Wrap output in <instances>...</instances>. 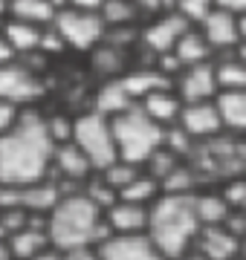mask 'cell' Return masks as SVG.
<instances>
[{
	"label": "cell",
	"mask_w": 246,
	"mask_h": 260,
	"mask_svg": "<svg viewBox=\"0 0 246 260\" xmlns=\"http://www.w3.org/2000/svg\"><path fill=\"white\" fill-rule=\"evenodd\" d=\"M128 107H133L131 95L125 93V87L119 78H110V81H99L93 90V104H90V110L102 113L107 119H113L119 113H125Z\"/></svg>",
	"instance_id": "21"
},
{
	"label": "cell",
	"mask_w": 246,
	"mask_h": 260,
	"mask_svg": "<svg viewBox=\"0 0 246 260\" xmlns=\"http://www.w3.org/2000/svg\"><path fill=\"white\" fill-rule=\"evenodd\" d=\"M12 61H18V52L12 49V44L6 41V38L0 35V67H3V64H12Z\"/></svg>",
	"instance_id": "39"
},
{
	"label": "cell",
	"mask_w": 246,
	"mask_h": 260,
	"mask_svg": "<svg viewBox=\"0 0 246 260\" xmlns=\"http://www.w3.org/2000/svg\"><path fill=\"white\" fill-rule=\"evenodd\" d=\"M157 197H160V182L153 177H148V174H139L133 182H128L119 191V200H125V203H139V205H151Z\"/></svg>",
	"instance_id": "29"
},
{
	"label": "cell",
	"mask_w": 246,
	"mask_h": 260,
	"mask_svg": "<svg viewBox=\"0 0 246 260\" xmlns=\"http://www.w3.org/2000/svg\"><path fill=\"white\" fill-rule=\"evenodd\" d=\"M58 12L52 9L49 0H12L9 3V18L32 23V26H49Z\"/></svg>",
	"instance_id": "25"
},
{
	"label": "cell",
	"mask_w": 246,
	"mask_h": 260,
	"mask_svg": "<svg viewBox=\"0 0 246 260\" xmlns=\"http://www.w3.org/2000/svg\"><path fill=\"white\" fill-rule=\"evenodd\" d=\"M73 142L90 159V165H93L96 174L104 171L107 165H113L116 159H119L110 119L102 116V113H96V110H84V113H78V116H73Z\"/></svg>",
	"instance_id": "6"
},
{
	"label": "cell",
	"mask_w": 246,
	"mask_h": 260,
	"mask_svg": "<svg viewBox=\"0 0 246 260\" xmlns=\"http://www.w3.org/2000/svg\"><path fill=\"white\" fill-rule=\"evenodd\" d=\"M49 26L55 29V35L64 41L67 52H93L104 41V20L96 12H81V9H61L52 18Z\"/></svg>",
	"instance_id": "7"
},
{
	"label": "cell",
	"mask_w": 246,
	"mask_h": 260,
	"mask_svg": "<svg viewBox=\"0 0 246 260\" xmlns=\"http://www.w3.org/2000/svg\"><path fill=\"white\" fill-rule=\"evenodd\" d=\"M52 139L44 124V110L23 107L20 121L0 136V188H26L49 177Z\"/></svg>",
	"instance_id": "1"
},
{
	"label": "cell",
	"mask_w": 246,
	"mask_h": 260,
	"mask_svg": "<svg viewBox=\"0 0 246 260\" xmlns=\"http://www.w3.org/2000/svg\"><path fill=\"white\" fill-rule=\"evenodd\" d=\"M64 257V251H58L55 246H47L44 251H38L35 257H29V260H61Z\"/></svg>",
	"instance_id": "40"
},
{
	"label": "cell",
	"mask_w": 246,
	"mask_h": 260,
	"mask_svg": "<svg viewBox=\"0 0 246 260\" xmlns=\"http://www.w3.org/2000/svg\"><path fill=\"white\" fill-rule=\"evenodd\" d=\"M211 9V0H177V12H182L191 23H197Z\"/></svg>",
	"instance_id": "34"
},
{
	"label": "cell",
	"mask_w": 246,
	"mask_h": 260,
	"mask_svg": "<svg viewBox=\"0 0 246 260\" xmlns=\"http://www.w3.org/2000/svg\"><path fill=\"white\" fill-rule=\"evenodd\" d=\"M211 67H214V78H218V90H246V64L232 52H223V55L211 58Z\"/></svg>",
	"instance_id": "24"
},
{
	"label": "cell",
	"mask_w": 246,
	"mask_h": 260,
	"mask_svg": "<svg viewBox=\"0 0 246 260\" xmlns=\"http://www.w3.org/2000/svg\"><path fill=\"white\" fill-rule=\"evenodd\" d=\"M237 38H240V44L246 41V12L237 15Z\"/></svg>",
	"instance_id": "41"
},
{
	"label": "cell",
	"mask_w": 246,
	"mask_h": 260,
	"mask_svg": "<svg viewBox=\"0 0 246 260\" xmlns=\"http://www.w3.org/2000/svg\"><path fill=\"white\" fill-rule=\"evenodd\" d=\"M194 185H197V171L180 162L160 179V194H194Z\"/></svg>",
	"instance_id": "30"
},
{
	"label": "cell",
	"mask_w": 246,
	"mask_h": 260,
	"mask_svg": "<svg viewBox=\"0 0 246 260\" xmlns=\"http://www.w3.org/2000/svg\"><path fill=\"white\" fill-rule=\"evenodd\" d=\"M177 127L191 136L194 142H206L214 139L223 130V121H220V113L214 107V102H197V104H182L180 119H177Z\"/></svg>",
	"instance_id": "12"
},
{
	"label": "cell",
	"mask_w": 246,
	"mask_h": 260,
	"mask_svg": "<svg viewBox=\"0 0 246 260\" xmlns=\"http://www.w3.org/2000/svg\"><path fill=\"white\" fill-rule=\"evenodd\" d=\"M44 124H47V133L52 145H64V142L73 139V116H64V113H44Z\"/></svg>",
	"instance_id": "32"
},
{
	"label": "cell",
	"mask_w": 246,
	"mask_h": 260,
	"mask_svg": "<svg viewBox=\"0 0 246 260\" xmlns=\"http://www.w3.org/2000/svg\"><path fill=\"white\" fill-rule=\"evenodd\" d=\"M44 29H47V26H44ZM44 29L32 26V23H23V20L6 18L3 23H0V35L12 44V49L18 52V58H23V55H29V52H38V44H41Z\"/></svg>",
	"instance_id": "23"
},
{
	"label": "cell",
	"mask_w": 246,
	"mask_h": 260,
	"mask_svg": "<svg viewBox=\"0 0 246 260\" xmlns=\"http://www.w3.org/2000/svg\"><path fill=\"white\" fill-rule=\"evenodd\" d=\"M102 260H165L148 234H113L96 246Z\"/></svg>",
	"instance_id": "13"
},
{
	"label": "cell",
	"mask_w": 246,
	"mask_h": 260,
	"mask_svg": "<svg viewBox=\"0 0 246 260\" xmlns=\"http://www.w3.org/2000/svg\"><path fill=\"white\" fill-rule=\"evenodd\" d=\"M119 81H122L125 93L131 95L133 104H139L145 95L157 93V90H165V87H171L168 78H162V75L157 73L151 64H142V67H139V64H131L122 75H119Z\"/></svg>",
	"instance_id": "17"
},
{
	"label": "cell",
	"mask_w": 246,
	"mask_h": 260,
	"mask_svg": "<svg viewBox=\"0 0 246 260\" xmlns=\"http://www.w3.org/2000/svg\"><path fill=\"white\" fill-rule=\"evenodd\" d=\"M99 232H102V208L84 191L58 197V203L47 214L49 246H55L58 251L99 246Z\"/></svg>",
	"instance_id": "3"
},
{
	"label": "cell",
	"mask_w": 246,
	"mask_h": 260,
	"mask_svg": "<svg viewBox=\"0 0 246 260\" xmlns=\"http://www.w3.org/2000/svg\"><path fill=\"white\" fill-rule=\"evenodd\" d=\"M44 95H47L44 75L35 73L20 58L0 67V99L3 102H12L18 107H35V104H41Z\"/></svg>",
	"instance_id": "8"
},
{
	"label": "cell",
	"mask_w": 246,
	"mask_h": 260,
	"mask_svg": "<svg viewBox=\"0 0 246 260\" xmlns=\"http://www.w3.org/2000/svg\"><path fill=\"white\" fill-rule=\"evenodd\" d=\"M200 232L194 214V194H160L148 205L145 234L165 260H180Z\"/></svg>",
	"instance_id": "2"
},
{
	"label": "cell",
	"mask_w": 246,
	"mask_h": 260,
	"mask_svg": "<svg viewBox=\"0 0 246 260\" xmlns=\"http://www.w3.org/2000/svg\"><path fill=\"white\" fill-rule=\"evenodd\" d=\"M235 260H240V257H235Z\"/></svg>",
	"instance_id": "48"
},
{
	"label": "cell",
	"mask_w": 246,
	"mask_h": 260,
	"mask_svg": "<svg viewBox=\"0 0 246 260\" xmlns=\"http://www.w3.org/2000/svg\"><path fill=\"white\" fill-rule=\"evenodd\" d=\"M6 243H9L12 260H29V257H35L38 251L47 249L49 237H47V232H38V229L23 225L20 232H15L12 237H6Z\"/></svg>",
	"instance_id": "26"
},
{
	"label": "cell",
	"mask_w": 246,
	"mask_h": 260,
	"mask_svg": "<svg viewBox=\"0 0 246 260\" xmlns=\"http://www.w3.org/2000/svg\"><path fill=\"white\" fill-rule=\"evenodd\" d=\"M49 171H55L58 177H64L67 182H87L90 174H96L90 159L81 153V148L73 139L52 148V165H49Z\"/></svg>",
	"instance_id": "15"
},
{
	"label": "cell",
	"mask_w": 246,
	"mask_h": 260,
	"mask_svg": "<svg viewBox=\"0 0 246 260\" xmlns=\"http://www.w3.org/2000/svg\"><path fill=\"white\" fill-rule=\"evenodd\" d=\"M102 214H104V223L110 225L113 234H145V229H148V205L116 200Z\"/></svg>",
	"instance_id": "16"
},
{
	"label": "cell",
	"mask_w": 246,
	"mask_h": 260,
	"mask_svg": "<svg viewBox=\"0 0 246 260\" xmlns=\"http://www.w3.org/2000/svg\"><path fill=\"white\" fill-rule=\"evenodd\" d=\"M61 260H102L99 257V251L93 246H84V249H73V251H64V257Z\"/></svg>",
	"instance_id": "36"
},
{
	"label": "cell",
	"mask_w": 246,
	"mask_h": 260,
	"mask_svg": "<svg viewBox=\"0 0 246 260\" xmlns=\"http://www.w3.org/2000/svg\"><path fill=\"white\" fill-rule=\"evenodd\" d=\"M99 15H102V20H104V29L139 26V23H142V15L136 12L133 0H107Z\"/></svg>",
	"instance_id": "28"
},
{
	"label": "cell",
	"mask_w": 246,
	"mask_h": 260,
	"mask_svg": "<svg viewBox=\"0 0 246 260\" xmlns=\"http://www.w3.org/2000/svg\"><path fill=\"white\" fill-rule=\"evenodd\" d=\"M174 93L180 95L182 104H197V102H214L218 99V78L211 61L194 67H182V73L174 78Z\"/></svg>",
	"instance_id": "10"
},
{
	"label": "cell",
	"mask_w": 246,
	"mask_h": 260,
	"mask_svg": "<svg viewBox=\"0 0 246 260\" xmlns=\"http://www.w3.org/2000/svg\"><path fill=\"white\" fill-rule=\"evenodd\" d=\"M87 197H90V200H93L96 205H99V208H102V211H107V208H110V205L116 203V200H119V194H116L113 188L107 185V182H104L102 177H96V179H87V191H84Z\"/></svg>",
	"instance_id": "33"
},
{
	"label": "cell",
	"mask_w": 246,
	"mask_h": 260,
	"mask_svg": "<svg viewBox=\"0 0 246 260\" xmlns=\"http://www.w3.org/2000/svg\"><path fill=\"white\" fill-rule=\"evenodd\" d=\"M87 55H90V70H93V75L99 81L119 78L131 67V52H125V49L113 47V44H104V41Z\"/></svg>",
	"instance_id": "19"
},
{
	"label": "cell",
	"mask_w": 246,
	"mask_h": 260,
	"mask_svg": "<svg viewBox=\"0 0 246 260\" xmlns=\"http://www.w3.org/2000/svg\"><path fill=\"white\" fill-rule=\"evenodd\" d=\"M237 257H240V260H246V234L240 237V251H237Z\"/></svg>",
	"instance_id": "46"
},
{
	"label": "cell",
	"mask_w": 246,
	"mask_h": 260,
	"mask_svg": "<svg viewBox=\"0 0 246 260\" xmlns=\"http://www.w3.org/2000/svg\"><path fill=\"white\" fill-rule=\"evenodd\" d=\"M194 171L211 177H240L246 174V142L235 133H220L214 139L197 142L191 150Z\"/></svg>",
	"instance_id": "5"
},
{
	"label": "cell",
	"mask_w": 246,
	"mask_h": 260,
	"mask_svg": "<svg viewBox=\"0 0 246 260\" xmlns=\"http://www.w3.org/2000/svg\"><path fill=\"white\" fill-rule=\"evenodd\" d=\"M99 174H102L104 182L119 194L128 182H133V179L142 174V165H131V162H125V159H116L113 165H107L104 171H99Z\"/></svg>",
	"instance_id": "31"
},
{
	"label": "cell",
	"mask_w": 246,
	"mask_h": 260,
	"mask_svg": "<svg viewBox=\"0 0 246 260\" xmlns=\"http://www.w3.org/2000/svg\"><path fill=\"white\" fill-rule=\"evenodd\" d=\"M0 260H12V251H9V243L0 240Z\"/></svg>",
	"instance_id": "42"
},
{
	"label": "cell",
	"mask_w": 246,
	"mask_h": 260,
	"mask_svg": "<svg viewBox=\"0 0 246 260\" xmlns=\"http://www.w3.org/2000/svg\"><path fill=\"white\" fill-rule=\"evenodd\" d=\"M110 127H113V139H116V153H119V159L131 162V165H145L153 150L162 148L165 130L160 124H153L136 104L128 107L125 113H119V116H113Z\"/></svg>",
	"instance_id": "4"
},
{
	"label": "cell",
	"mask_w": 246,
	"mask_h": 260,
	"mask_svg": "<svg viewBox=\"0 0 246 260\" xmlns=\"http://www.w3.org/2000/svg\"><path fill=\"white\" fill-rule=\"evenodd\" d=\"M136 107H139L153 124H160V127L165 130V127H174V124H177L182 102H180V95L174 93V87H165V90H157V93L145 95Z\"/></svg>",
	"instance_id": "18"
},
{
	"label": "cell",
	"mask_w": 246,
	"mask_h": 260,
	"mask_svg": "<svg viewBox=\"0 0 246 260\" xmlns=\"http://www.w3.org/2000/svg\"><path fill=\"white\" fill-rule=\"evenodd\" d=\"M191 26V20L182 12L171 9V12H160L153 18L139 23V44L136 47L145 49L148 55H160V52H171L174 44L180 41V35Z\"/></svg>",
	"instance_id": "9"
},
{
	"label": "cell",
	"mask_w": 246,
	"mask_h": 260,
	"mask_svg": "<svg viewBox=\"0 0 246 260\" xmlns=\"http://www.w3.org/2000/svg\"><path fill=\"white\" fill-rule=\"evenodd\" d=\"M9 18V0H0V23Z\"/></svg>",
	"instance_id": "43"
},
{
	"label": "cell",
	"mask_w": 246,
	"mask_h": 260,
	"mask_svg": "<svg viewBox=\"0 0 246 260\" xmlns=\"http://www.w3.org/2000/svg\"><path fill=\"white\" fill-rule=\"evenodd\" d=\"M235 55H237V58H240V61H243V64H246V41H243V44H237V47H235Z\"/></svg>",
	"instance_id": "44"
},
{
	"label": "cell",
	"mask_w": 246,
	"mask_h": 260,
	"mask_svg": "<svg viewBox=\"0 0 246 260\" xmlns=\"http://www.w3.org/2000/svg\"><path fill=\"white\" fill-rule=\"evenodd\" d=\"M211 6L226 9V12H232V15H243L246 12V0H211Z\"/></svg>",
	"instance_id": "38"
},
{
	"label": "cell",
	"mask_w": 246,
	"mask_h": 260,
	"mask_svg": "<svg viewBox=\"0 0 246 260\" xmlns=\"http://www.w3.org/2000/svg\"><path fill=\"white\" fill-rule=\"evenodd\" d=\"M107 3V0H70V6L67 9H81V12H102V6Z\"/></svg>",
	"instance_id": "37"
},
{
	"label": "cell",
	"mask_w": 246,
	"mask_h": 260,
	"mask_svg": "<svg viewBox=\"0 0 246 260\" xmlns=\"http://www.w3.org/2000/svg\"><path fill=\"white\" fill-rule=\"evenodd\" d=\"M20 110H23V107H18V104L3 102V99H0V136H3V133H9V130L20 121Z\"/></svg>",
	"instance_id": "35"
},
{
	"label": "cell",
	"mask_w": 246,
	"mask_h": 260,
	"mask_svg": "<svg viewBox=\"0 0 246 260\" xmlns=\"http://www.w3.org/2000/svg\"><path fill=\"white\" fill-rule=\"evenodd\" d=\"M214 107L220 113L223 130L243 136L246 133V90H223L214 99Z\"/></svg>",
	"instance_id": "20"
},
{
	"label": "cell",
	"mask_w": 246,
	"mask_h": 260,
	"mask_svg": "<svg viewBox=\"0 0 246 260\" xmlns=\"http://www.w3.org/2000/svg\"><path fill=\"white\" fill-rule=\"evenodd\" d=\"M191 246L208 260H235L240 251V237H235L226 225H200Z\"/></svg>",
	"instance_id": "14"
},
{
	"label": "cell",
	"mask_w": 246,
	"mask_h": 260,
	"mask_svg": "<svg viewBox=\"0 0 246 260\" xmlns=\"http://www.w3.org/2000/svg\"><path fill=\"white\" fill-rule=\"evenodd\" d=\"M194 214L200 225H223L232 208L223 200V194H194Z\"/></svg>",
	"instance_id": "27"
},
{
	"label": "cell",
	"mask_w": 246,
	"mask_h": 260,
	"mask_svg": "<svg viewBox=\"0 0 246 260\" xmlns=\"http://www.w3.org/2000/svg\"><path fill=\"white\" fill-rule=\"evenodd\" d=\"M243 142H246V133H243Z\"/></svg>",
	"instance_id": "47"
},
{
	"label": "cell",
	"mask_w": 246,
	"mask_h": 260,
	"mask_svg": "<svg viewBox=\"0 0 246 260\" xmlns=\"http://www.w3.org/2000/svg\"><path fill=\"white\" fill-rule=\"evenodd\" d=\"M194 26L203 32V38L208 41V47H211L214 55L232 52V49L240 44V38H237V15H232V12H226V9L211 6Z\"/></svg>",
	"instance_id": "11"
},
{
	"label": "cell",
	"mask_w": 246,
	"mask_h": 260,
	"mask_svg": "<svg viewBox=\"0 0 246 260\" xmlns=\"http://www.w3.org/2000/svg\"><path fill=\"white\" fill-rule=\"evenodd\" d=\"M180 260H208V257H203L200 251H191V254H189V251H186V254H182Z\"/></svg>",
	"instance_id": "45"
},
{
	"label": "cell",
	"mask_w": 246,
	"mask_h": 260,
	"mask_svg": "<svg viewBox=\"0 0 246 260\" xmlns=\"http://www.w3.org/2000/svg\"><path fill=\"white\" fill-rule=\"evenodd\" d=\"M174 58L180 61L182 67H194V64H206V61H211L214 58V52H211V47H208V41L203 38V32H200L194 23H191L186 32L180 35V41L174 44Z\"/></svg>",
	"instance_id": "22"
}]
</instances>
